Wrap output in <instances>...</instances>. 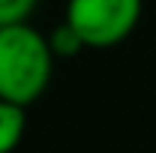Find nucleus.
Listing matches in <instances>:
<instances>
[{"mask_svg":"<svg viewBox=\"0 0 156 153\" xmlns=\"http://www.w3.org/2000/svg\"><path fill=\"white\" fill-rule=\"evenodd\" d=\"M27 129V108L0 99V153H12Z\"/></svg>","mask_w":156,"mask_h":153,"instance_id":"obj_3","label":"nucleus"},{"mask_svg":"<svg viewBox=\"0 0 156 153\" xmlns=\"http://www.w3.org/2000/svg\"><path fill=\"white\" fill-rule=\"evenodd\" d=\"M36 0H0V27L9 24H24L27 15L33 12Z\"/></svg>","mask_w":156,"mask_h":153,"instance_id":"obj_5","label":"nucleus"},{"mask_svg":"<svg viewBox=\"0 0 156 153\" xmlns=\"http://www.w3.org/2000/svg\"><path fill=\"white\" fill-rule=\"evenodd\" d=\"M51 69L54 51L48 36H42L27 21L0 27V99L21 108L33 105L45 93Z\"/></svg>","mask_w":156,"mask_h":153,"instance_id":"obj_1","label":"nucleus"},{"mask_svg":"<svg viewBox=\"0 0 156 153\" xmlns=\"http://www.w3.org/2000/svg\"><path fill=\"white\" fill-rule=\"evenodd\" d=\"M48 42H51V51H54V57H72V54H78V51L84 48V42L78 39V33L69 27V24H66V21H60L57 27L51 30Z\"/></svg>","mask_w":156,"mask_h":153,"instance_id":"obj_4","label":"nucleus"},{"mask_svg":"<svg viewBox=\"0 0 156 153\" xmlns=\"http://www.w3.org/2000/svg\"><path fill=\"white\" fill-rule=\"evenodd\" d=\"M141 0H69L63 21L78 33L84 48H111L135 30Z\"/></svg>","mask_w":156,"mask_h":153,"instance_id":"obj_2","label":"nucleus"}]
</instances>
